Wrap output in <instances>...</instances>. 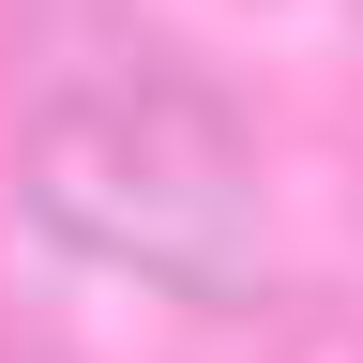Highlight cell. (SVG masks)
<instances>
[{
    "mask_svg": "<svg viewBox=\"0 0 363 363\" xmlns=\"http://www.w3.org/2000/svg\"><path fill=\"white\" fill-rule=\"evenodd\" d=\"M30 182L136 272H242V167L212 152L197 106H61Z\"/></svg>",
    "mask_w": 363,
    "mask_h": 363,
    "instance_id": "obj_1",
    "label": "cell"
}]
</instances>
